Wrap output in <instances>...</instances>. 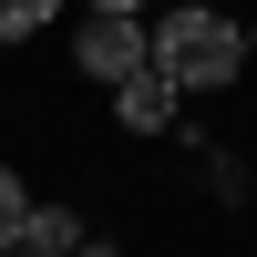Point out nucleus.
Wrapping results in <instances>:
<instances>
[{
  "label": "nucleus",
  "mask_w": 257,
  "mask_h": 257,
  "mask_svg": "<svg viewBox=\"0 0 257 257\" xmlns=\"http://www.w3.org/2000/svg\"><path fill=\"white\" fill-rule=\"evenodd\" d=\"M237 62H247V41H237V21L226 11H165L155 21V72L175 82V93H216V82H237Z\"/></svg>",
  "instance_id": "f257e3e1"
},
{
  "label": "nucleus",
  "mask_w": 257,
  "mask_h": 257,
  "mask_svg": "<svg viewBox=\"0 0 257 257\" xmlns=\"http://www.w3.org/2000/svg\"><path fill=\"white\" fill-rule=\"evenodd\" d=\"M72 62L113 93V82H134L144 62H155V41H144V21H123V11H93L82 21V41H72Z\"/></svg>",
  "instance_id": "f03ea898"
},
{
  "label": "nucleus",
  "mask_w": 257,
  "mask_h": 257,
  "mask_svg": "<svg viewBox=\"0 0 257 257\" xmlns=\"http://www.w3.org/2000/svg\"><path fill=\"white\" fill-rule=\"evenodd\" d=\"M113 113H123V134H165V123H175V82L144 62L134 82H113Z\"/></svg>",
  "instance_id": "7ed1b4c3"
},
{
  "label": "nucleus",
  "mask_w": 257,
  "mask_h": 257,
  "mask_svg": "<svg viewBox=\"0 0 257 257\" xmlns=\"http://www.w3.org/2000/svg\"><path fill=\"white\" fill-rule=\"evenodd\" d=\"M21 247H31V257H72V247H82V216H72V206H31Z\"/></svg>",
  "instance_id": "20e7f679"
},
{
  "label": "nucleus",
  "mask_w": 257,
  "mask_h": 257,
  "mask_svg": "<svg viewBox=\"0 0 257 257\" xmlns=\"http://www.w3.org/2000/svg\"><path fill=\"white\" fill-rule=\"evenodd\" d=\"M52 11H62V0H0V41H31Z\"/></svg>",
  "instance_id": "39448f33"
},
{
  "label": "nucleus",
  "mask_w": 257,
  "mask_h": 257,
  "mask_svg": "<svg viewBox=\"0 0 257 257\" xmlns=\"http://www.w3.org/2000/svg\"><path fill=\"white\" fill-rule=\"evenodd\" d=\"M21 226H31V196H21V175L0 165V247H21Z\"/></svg>",
  "instance_id": "423d86ee"
},
{
  "label": "nucleus",
  "mask_w": 257,
  "mask_h": 257,
  "mask_svg": "<svg viewBox=\"0 0 257 257\" xmlns=\"http://www.w3.org/2000/svg\"><path fill=\"white\" fill-rule=\"evenodd\" d=\"M93 11H123V21H134V11H144V0H93Z\"/></svg>",
  "instance_id": "0eeeda50"
},
{
  "label": "nucleus",
  "mask_w": 257,
  "mask_h": 257,
  "mask_svg": "<svg viewBox=\"0 0 257 257\" xmlns=\"http://www.w3.org/2000/svg\"><path fill=\"white\" fill-rule=\"evenodd\" d=\"M72 257H113V247H103V237H82V247H72Z\"/></svg>",
  "instance_id": "6e6552de"
},
{
  "label": "nucleus",
  "mask_w": 257,
  "mask_h": 257,
  "mask_svg": "<svg viewBox=\"0 0 257 257\" xmlns=\"http://www.w3.org/2000/svg\"><path fill=\"white\" fill-rule=\"evenodd\" d=\"M0 257H31V247H0Z\"/></svg>",
  "instance_id": "1a4fd4ad"
}]
</instances>
